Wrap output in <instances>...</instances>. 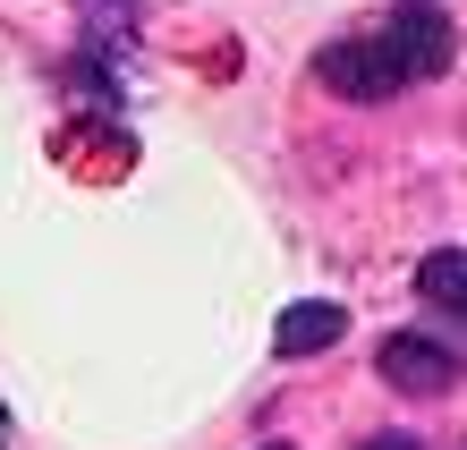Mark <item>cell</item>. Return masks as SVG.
<instances>
[{
	"label": "cell",
	"mask_w": 467,
	"mask_h": 450,
	"mask_svg": "<svg viewBox=\"0 0 467 450\" xmlns=\"http://www.w3.org/2000/svg\"><path fill=\"white\" fill-rule=\"evenodd\" d=\"M417 298L433 315H467V246H433L417 264Z\"/></svg>",
	"instance_id": "277c9868"
},
{
	"label": "cell",
	"mask_w": 467,
	"mask_h": 450,
	"mask_svg": "<svg viewBox=\"0 0 467 450\" xmlns=\"http://www.w3.org/2000/svg\"><path fill=\"white\" fill-rule=\"evenodd\" d=\"M77 9H86V35H94V43L128 51V35H136V9H145V0H77Z\"/></svg>",
	"instance_id": "5b68a950"
},
{
	"label": "cell",
	"mask_w": 467,
	"mask_h": 450,
	"mask_svg": "<svg viewBox=\"0 0 467 450\" xmlns=\"http://www.w3.org/2000/svg\"><path fill=\"white\" fill-rule=\"evenodd\" d=\"M374 365H382L391 391H408V400H442V391L459 382V357L442 340H425V331H391V340L374 349Z\"/></svg>",
	"instance_id": "7a4b0ae2"
},
{
	"label": "cell",
	"mask_w": 467,
	"mask_h": 450,
	"mask_svg": "<svg viewBox=\"0 0 467 450\" xmlns=\"http://www.w3.org/2000/svg\"><path fill=\"white\" fill-rule=\"evenodd\" d=\"M357 450H425V442H417V434H366Z\"/></svg>",
	"instance_id": "8992f818"
},
{
	"label": "cell",
	"mask_w": 467,
	"mask_h": 450,
	"mask_svg": "<svg viewBox=\"0 0 467 450\" xmlns=\"http://www.w3.org/2000/svg\"><path fill=\"white\" fill-rule=\"evenodd\" d=\"M340 331H348V306L340 298H297L289 315L272 323V349H281V357H323Z\"/></svg>",
	"instance_id": "3957f363"
},
{
	"label": "cell",
	"mask_w": 467,
	"mask_h": 450,
	"mask_svg": "<svg viewBox=\"0 0 467 450\" xmlns=\"http://www.w3.org/2000/svg\"><path fill=\"white\" fill-rule=\"evenodd\" d=\"M264 450H289V442H264Z\"/></svg>",
	"instance_id": "52a82bcc"
},
{
	"label": "cell",
	"mask_w": 467,
	"mask_h": 450,
	"mask_svg": "<svg viewBox=\"0 0 467 450\" xmlns=\"http://www.w3.org/2000/svg\"><path fill=\"white\" fill-rule=\"evenodd\" d=\"M459 60V26L433 9V0H400L382 26H366V35H340L315 51V77L348 102H391L408 94L417 77H442Z\"/></svg>",
	"instance_id": "6da1fadb"
}]
</instances>
